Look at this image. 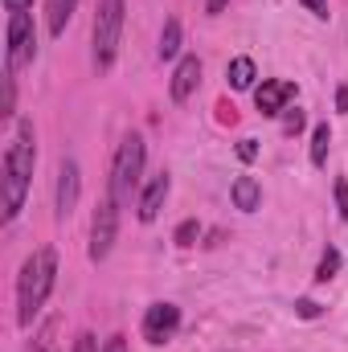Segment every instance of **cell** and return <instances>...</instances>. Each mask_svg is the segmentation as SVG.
Returning <instances> with one entry per match:
<instances>
[{
    "label": "cell",
    "mask_w": 348,
    "mask_h": 352,
    "mask_svg": "<svg viewBox=\"0 0 348 352\" xmlns=\"http://www.w3.org/2000/svg\"><path fill=\"white\" fill-rule=\"evenodd\" d=\"M180 328V307L176 303H152L144 311V340L148 344H168Z\"/></svg>",
    "instance_id": "7"
},
{
    "label": "cell",
    "mask_w": 348,
    "mask_h": 352,
    "mask_svg": "<svg viewBox=\"0 0 348 352\" xmlns=\"http://www.w3.org/2000/svg\"><path fill=\"white\" fill-rule=\"evenodd\" d=\"M168 188H173V176L168 173L152 176V184H148L144 197H140V221H156V217H160V209H164V201H168Z\"/></svg>",
    "instance_id": "11"
},
{
    "label": "cell",
    "mask_w": 348,
    "mask_h": 352,
    "mask_svg": "<svg viewBox=\"0 0 348 352\" xmlns=\"http://www.w3.org/2000/svg\"><path fill=\"white\" fill-rule=\"evenodd\" d=\"M336 270H340V250H336V246H328V250L320 254V266H316V283H332V278H336Z\"/></svg>",
    "instance_id": "17"
},
{
    "label": "cell",
    "mask_w": 348,
    "mask_h": 352,
    "mask_svg": "<svg viewBox=\"0 0 348 352\" xmlns=\"http://www.w3.org/2000/svg\"><path fill=\"white\" fill-rule=\"evenodd\" d=\"M78 192H83V173L74 160H62L58 168V221H66L78 209Z\"/></svg>",
    "instance_id": "8"
},
{
    "label": "cell",
    "mask_w": 348,
    "mask_h": 352,
    "mask_svg": "<svg viewBox=\"0 0 348 352\" xmlns=\"http://www.w3.org/2000/svg\"><path fill=\"white\" fill-rule=\"evenodd\" d=\"M102 352H127V340H123V336H111V340H107V349Z\"/></svg>",
    "instance_id": "27"
},
{
    "label": "cell",
    "mask_w": 348,
    "mask_h": 352,
    "mask_svg": "<svg viewBox=\"0 0 348 352\" xmlns=\"http://www.w3.org/2000/svg\"><path fill=\"white\" fill-rule=\"evenodd\" d=\"M299 127H303V111H299V107H287V119H283V131H287V135H295Z\"/></svg>",
    "instance_id": "21"
},
{
    "label": "cell",
    "mask_w": 348,
    "mask_h": 352,
    "mask_svg": "<svg viewBox=\"0 0 348 352\" xmlns=\"http://www.w3.org/2000/svg\"><path fill=\"white\" fill-rule=\"evenodd\" d=\"M119 201L111 197V188H107V197L98 201V209H94V221H90V263H102L107 254H111V246H115V234H119Z\"/></svg>",
    "instance_id": "5"
},
{
    "label": "cell",
    "mask_w": 348,
    "mask_h": 352,
    "mask_svg": "<svg viewBox=\"0 0 348 352\" xmlns=\"http://www.w3.org/2000/svg\"><path fill=\"white\" fill-rule=\"evenodd\" d=\"M336 111H345V115H348V87L336 90Z\"/></svg>",
    "instance_id": "30"
},
{
    "label": "cell",
    "mask_w": 348,
    "mask_h": 352,
    "mask_svg": "<svg viewBox=\"0 0 348 352\" xmlns=\"http://www.w3.org/2000/svg\"><path fill=\"white\" fill-rule=\"evenodd\" d=\"M328 144H332V127L328 123H316V131H312V164L316 168L328 164Z\"/></svg>",
    "instance_id": "15"
},
{
    "label": "cell",
    "mask_w": 348,
    "mask_h": 352,
    "mask_svg": "<svg viewBox=\"0 0 348 352\" xmlns=\"http://www.w3.org/2000/svg\"><path fill=\"white\" fill-rule=\"evenodd\" d=\"M336 209H340V221H348V180H336Z\"/></svg>",
    "instance_id": "22"
},
{
    "label": "cell",
    "mask_w": 348,
    "mask_h": 352,
    "mask_svg": "<svg viewBox=\"0 0 348 352\" xmlns=\"http://www.w3.org/2000/svg\"><path fill=\"white\" fill-rule=\"evenodd\" d=\"M226 4H230V0H205V12H209V16H217Z\"/></svg>",
    "instance_id": "28"
},
{
    "label": "cell",
    "mask_w": 348,
    "mask_h": 352,
    "mask_svg": "<svg viewBox=\"0 0 348 352\" xmlns=\"http://www.w3.org/2000/svg\"><path fill=\"white\" fill-rule=\"evenodd\" d=\"M217 119H221V123H234V119H238L234 102H217Z\"/></svg>",
    "instance_id": "25"
},
{
    "label": "cell",
    "mask_w": 348,
    "mask_h": 352,
    "mask_svg": "<svg viewBox=\"0 0 348 352\" xmlns=\"http://www.w3.org/2000/svg\"><path fill=\"white\" fill-rule=\"evenodd\" d=\"M230 197H234V209H242V213H254L262 205V184L254 176H238L234 180V188H230Z\"/></svg>",
    "instance_id": "12"
},
{
    "label": "cell",
    "mask_w": 348,
    "mask_h": 352,
    "mask_svg": "<svg viewBox=\"0 0 348 352\" xmlns=\"http://www.w3.org/2000/svg\"><path fill=\"white\" fill-rule=\"evenodd\" d=\"M197 238H201V221L197 217H188V221H180L173 234V242L180 246V250H188V246H197Z\"/></svg>",
    "instance_id": "18"
},
{
    "label": "cell",
    "mask_w": 348,
    "mask_h": 352,
    "mask_svg": "<svg viewBox=\"0 0 348 352\" xmlns=\"http://www.w3.org/2000/svg\"><path fill=\"white\" fill-rule=\"evenodd\" d=\"M12 98H17V87H12V74L4 78V111L0 115H12Z\"/></svg>",
    "instance_id": "23"
},
{
    "label": "cell",
    "mask_w": 348,
    "mask_h": 352,
    "mask_svg": "<svg viewBox=\"0 0 348 352\" xmlns=\"http://www.w3.org/2000/svg\"><path fill=\"white\" fill-rule=\"evenodd\" d=\"M37 58V29L29 12H8V74L25 70Z\"/></svg>",
    "instance_id": "6"
},
{
    "label": "cell",
    "mask_w": 348,
    "mask_h": 352,
    "mask_svg": "<svg viewBox=\"0 0 348 352\" xmlns=\"http://www.w3.org/2000/svg\"><path fill=\"white\" fill-rule=\"evenodd\" d=\"M226 78H230V87L234 90H250L259 74H254V62H250V58H234L230 70H226Z\"/></svg>",
    "instance_id": "14"
},
{
    "label": "cell",
    "mask_w": 348,
    "mask_h": 352,
    "mask_svg": "<svg viewBox=\"0 0 348 352\" xmlns=\"http://www.w3.org/2000/svg\"><path fill=\"white\" fill-rule=\"evenodd\" d=\"M291 98H295V82H283V78H270L254 90V107L262 115H283Z\"/></svg>",
    "instance_id": "9"
},
{
    "label": "cell",
    "mask_w": 348,
    "mask_h": 352,
    "mask_svg": "<svg viewBox=\"0 0 348 352\" xmlns=\"http://www.w3.org/2000/svg\"><path fill=\"white\" fill-rule=\"evenodd\" d=\"M295 316H299V320H320L324 307H320L316 299H295Z\"/></svg>",
    "instance_id": "19"
},
{
    "label": "cell",
    "mask_w": 348,
    "mask_h": 352,
    "mask_svg": "<svg viewBox=\"0 0 348 352\" xmlns=\"http://www.w3.org/2000/svg\"><path fill=\"white\" fill-rule=\"evenodd\" d=\"M303 4H307V8H312L320 21H328V0H303Z\"/></svg>",
    "instance_id": "26"
},
{
    "label": "cell",
    "mask_w": 348,
    "mask_h": 352,
    "mask_svg": "<svg viewBox=\"0 0 348 352\" xmlns=\"http://www.w3.org/2000/svg\"><path fill=\"white\" fill-rule=\"evenodd\" d=\"M54 278H58V254L50 246L25 258L21 278H17V324L21 328H33L37 311L45 307V299L54 291Z\"/></svg>",
    "instance_id": "2"
},
{
    "label": "cell",
    "mask_w": 348,
    "mask_h": 352,
    "mask_svg": "<svg viewBox=\"0 0 348 352\" xmlns=\"http://www.w3.org/2000/svg\"><path fill=\"white\" fill-rule=\"evenodd\" d=\"M37 164V135H33V119H17V131L4 148V221H17V213L25 209V192H29V176Z\"/></svg>",
    "instance_id": "1"
},
{
    "label": "cell",
    "mask_w": 348,
    "mask_h": 352,
    "mask_svg": "<svg viewBox=\"0 0 348 352\" xmlns=\"http://www.w3.org/2000/svg\"><path fill=\"white\" fill-rule=\"evenodd\" d=\"M176 54H180V21L168 16L164 29H160V58L168 62V58H176Z\"/></svg>",
    "instance_id": "16"
},
{
    "label": "cell",
    "mask_w": 348,
    "mask_h": 352,
    "mask_svg": "<svg viewBox=\"0 0 348 352\" xmlns=\"http://www.w3.org/2000/svg\"><path fill=\"white\" fill-rule=\"evenodd\" d=\"M74 8H78V0H45V16H50V33H54V37L66 33Z\"/></svg>",
    "instance_id": "13"
},
{
    "label": "cell",
    "mask_w": 348,
    "mask_h": 352,
    "mask_svg": "<svg viewBox=\"0 0 348 352\" xmlns=\"http://www.w3.org/2000/svg\"><path fill=\"white\" fill-rule=\"evenodd\" d=\"M123 0H98L94 8V25H90V45H94V70L107 74L115 66L119 54V37H123Z\"/></svg>",
    "instance_id": "3"
},
{
    "label": "cell",
    "mask_w": 348,
    "mask_h": 352,
    "mask_svg": "<svg viewBox=\"0 0 348 352\" xmlns=\"http://www.w3.org/2000/svg\"><path fill=\"white\" fill-rule=\"evenodd\" d=\"M74 352H98V340H94L90 332H83V336H78V344H74Z\"/></svg>",
    "instance_id": "24"
},
{
    "label": "cell",
    "mask_w": 348,
    "mask_h": 352,
    "mask_svg": "<svg viewBox=\"0 0 348 352\" xmlns=\"http://www.w3.org/2000/svg\"><path fill=\"white\" fill-rule=\"evenodd\" d=\"M29 4H33V0H4V8H8V12H25Z\"/></svg>",
    "instance_id": "29"
},
{
    "label": "cell",
    "mask_w": 348,
    "mask_h": 352,
    "mask_svg": "<svg viewBox=\"0 0 348 352\" xmlns=\"http://www.w3.org/2000/svg\"><path fill=\"white\" fill-rule=\"evenodd\" d=\"M144 160H148V148L140 135H127L115 152V164H111V197L119 205H131L135 188H140V176H144Z\"/></svg>",
    "instance_id": "4"
},
{
    "label": "cell",
    "mask_w": 348,
    "mask_h": 352,
    "mask_svg": "<svg viewBox=\"0 0 348 352\" xmlns=\"http://www.w3.org/2000/svg\"><path fill=\"white\" fill-rule=\"evenodd\" d=\"M238 160L242 164H254L259 160V140H238Z\"/></svg>",
    "instance_id": "20"
},
{
    "label": "cell",
    "mask_w": 348,
    "mask_h": 352,
    "mask_svg": "<svg viewBox=\"0 0 348 352\" xmlns=\"http://www.w3.org/2000/svg\"><path fill=\"white\" fill-rule=\"evenodd\" d=\"M197 82H201V58L197 54H184L180 66H176V74H173V87H168L173 90V102H188Z\"/></svg>",
    "instance_id": "10"
}]
</instances>
